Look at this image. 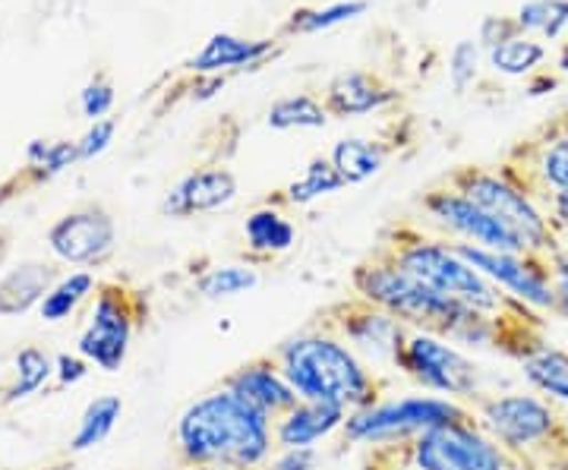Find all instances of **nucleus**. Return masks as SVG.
I'll return each instance as SVG.
<instances>
[{
  "instance_id": "1",
  "label": "nucleus",
  "mask_w": 568,
  "mask_h": 470,
  "mask_svg": "<svg viewBox=\"0 0 568 470\" xmlns=\"http://www.w3.org/2000/svg\"><path fill=\"white\" fill-rule=\"evenodd\" d=\"M275 420L253 410L224 386L186 401L174 420V451L181 468L231 464L260 470L275 454Z\"/></svg>"
},
{
  "instance_id": "2",
  "label": "nucleus",
  "mask_w": 568,
  "mask_h": 470,
  "mask_svg": "<svg viewBox=\"0 0 568 470\" xmlns=\"http://www.w3.org/2000/svg\"><path fill=\"white\" fill-rule=\"evenodd\" d=\"M275 360L297 398L335 405L347 413L373 405L386 391V379L325 319L287 335L275 348Z\"/></svg>"
},
{
  "instance_id": "3",
  "label": "nucleus",
  "mask_w": 568,
  "mask_h": 470,
  "mask_svg": "<svg viewBox=\"0 0 568 470\" xmlns=\"http://www.w3.org/2000/svg\"><path fill=\"white\" fill-rule=\"evenodd\" d=\"M383 249L405 268L407 275H414L420 285L436 290L446 300L465 304L480 313H493V316H537L530 309L511 304L499 287L489 285L487 278L467 263L458 244H452L439 234H426L420 227L402 225L388 234Z\"/></svg>"
},
{
  "instance_id": "4",
  "label": "nucleus",
  "mask_w": 568,
  "mask_h": 470,
  "mask_svg": "<svg viewBox=\"0 0 568 470\" xmlns=\"http://www.w3.org/2000/svg\"><path fill=\"white\" fill-rule=\"evenodd\" d=\"M470 413L511 464H537L566 451V413L537 391H484Z\"/></svg>"
},
{
  "instance_id": "5",
  "label": "nucleus",
  "mask_w": 568,
  "mask_h": 470,
  "mask_svg": "<svg viewBox=\"0 0 568 470\" xmlns=\"http://www.w3.org/2000/svg\"><path fill=\"white\" fill-rule=\"evenodd\" d=\"M351 297L364 300L369 307L395 316L405 328H426L439 331L448 341H455L458 328L474 313L465 304H455L439 297L436 290L420 285L414 275H407L386 249L373 253L361 266L351 272Z\"/></svg>"
},
{
  "instance_id": "6",
  "label": "nucleus",
  "mask_w": 568,
  "mask_h": 470,
  "mask_svg": "<svg viewBox=\"0 0 568 470\" xmlns=\"http://www.w3.org/2000/svg\"><path fill=\"white\" fill-rule=\"evenodd\" d=\"M470 408L443 395H429L420 389L383 391L373 405L347 413L345 439L354 449H369L373 454L405 449L417 436L446 427L452 420L467 417Z\"/></svg>"
},
{
  "instance_id": "7",
  "label": "nucleus",
  "mask_w": 568,
  "mask_h": 470,
  "mask_svg": "<svg viewBox=\"0 0 568 470\" xmlns=\"http://www.w3.org/2000/svg\"><path fill=\"white\" fill-rule=\"evenodd\" d=\"M458 193H465L470 203H477L484 212H489L503 227H508L528 253L537 256H552L562 241L559 227L552 225L547 205L540 196H534L528 186L521 184L511 171H487V167H458L446 181Z\"/></svg>"
},
{
  "instance_id": "8",
  "label": "nucleus",
  "mask_w": 568,
  "mask_h": 470,
  "mask_svg": "<svg viewBox=\"0 0 568 470\" xmlns=\"http://www.w3.org/2000/svg\"><path fill=\"white\" fill-rule=\"evenodd\" d=\"M398 376L414 389L474 405L487 389V372L470 350L458 348L439 331L410 328L398 357Z\"/></svg>"
},
{
  "instance_id": "9",
  "label": "nucleus",
  "mask_w": 568,
  "mask_h": 470,
  "mask_svg": "<svg viewBox=\"0 0 568 470\" xmlns=\"http://www.w3.org/2000/svg\"><path fill=\"white\" fill-rule=\"evenodd\" d=\"M376 464L383 470H508L511 458L467 413L417 436L405 449L376 454Z\"/></svg>"
},
{
  "instance_id": "10",
  "label": "nucleus",
  "mask_w": 568,
  "mask_h": 470,
  "mask_svg": "<svg viewBox=\"0 0 568 470\" xmlns=\"http://www.w3.org/2000/svg\"><path fill=\"white\" fill-rule=\"evenodd\" d=\"M140 290L123 285H102L92 297V307L85 316V326L77 338V354L102 372H121L130 357L136 328L142 323Z\"/></svg>"
},
{
  "instance_id": "11",
  "label": "nucleus",
  "mask_w": 568,
  "mask_h": 470,
  "mask_svg": "<svg viewBox=\"0 0 568 470\" xmlns=\"http://www.w3.org/2000/svg\"><path fill=\"white\" fill-rule=\"evenodd\" d=\"M458 249L489 285L506 294L511 304L530 309L537 316H552L556 287H552V268H549L547 256L503 253V249H480V246H458Z\"/></svg>"
},
{
  "instance_id": "12",
  "label": "nucleus",
  "mask_w": 568,
  "mask_h": 470,
  "mask_svg": "<svg viewBox=\"0 0 568 470\" xmlns=\"http://www.w3.org/2000/svg\"><path fill=\"white\" fill-rule=\"evenodd\" d=\"M426 222L436 227L439 237L458 246H480V249H503V253H528L521 241L503 227L489 212L470 203L455 186H436L420 200Z\"/></svg>"
},
{
  "instance_id": "13",
  "label": "nucleus",
  "mask_w": 568,
  "mask_h": 470,
  "mask_svg": "<svg viewBox=\"0 0 568 470\" xmlns=\"http://www.w3.org/2000/svg\"><path fill=\"white\" fill-rule=\"evenodd\" d=\"M325 323L335 328L379 376L383 372H398V357H402L410 328L402 326L395 316L369 307L357 297H347L338 307L328 309Z\"/></svg>"
},
{
  "instance_id": "14",
  "label": "nucleus",
  "mask_w": 568,
  "mask_h": 470,
  "mask_svg": "<svg viewBox=\"0 0 568 470\" xmlns=\"http://www.w3.org/2000/svg\"><path fill=\"white\" fill-rule=\"evenodd\" d=\"M114 246H118V227L102 205L73 208L48 231V249L63 266H102L111 259Z\"/></svg>"
},
{
  "instance_id": "15",
  "label": "nucleus",
  "mask_w": 568,
  "mask_h": 470,
  "mask_svg": "<svg viewBox=\"0 0 568 470\" xmlns=\"http://www.w3.org/2000/svg\"><path fill=\"white\" fill-rule=\"evenodd\" d=\"M241 184L231 167L224 164H205L183 174L178 184L164 193L162 212L168 218H193V215H212L222 212L237 200Z\"/></svg>"
},
{
  "instance_id": "16",
  "label": "nucleus",
  "mask_w": 568,
  "mask_h": 470,
  "mask_svg": "<svg viewBox=\"0 0 568 470\" xmlns=\"http://www.w3.org/2000/svg\"><path fill=\"white\" fill-rule=\"evenodd\" d=\"M222 386L227 391H234L253 410L272 417V420H278L284 410L297 405V395L291 389L282 364L275 360V354L272 357H253L237 369H231L224 376Z\"/></svg>"
},
{
  "instance_id": "17",
  "label": "nucleus",
  "mask_w": 568,
  "mask_h": 470,
  "mask_svg": "<svg viewBox=\"0 0 568 470\" xmlns=\"http://www.w3.org/2000/svg\"><path fill=\"white\" fill-rule=\"evenodd\" d=\"M347 423V410L323 401L297 398L294 408H287L275 420V449H320L332 439H342Z\"/></svg>"
},
{
  "instance_id": "18",
  "label": "nucleus",
  "mask_w": 568,
  "mask_h": 470,
  "mask_svg": "<svg viewBox=\"0 0 568 470\" xmlns=\"http://www.w3.org/2000/svg\"><path fill=\"white\" fill-rule=\"evenodd\" d=\"M515 155H521V162L511 159L503 167L511 171L534 196L547 200L552 193H568V130L549 133L544 143L521 145Z\"/></svg>"
},
{
  "instance_id": "19",
  "label": "nucleus",
  "mask_w": 568,
  "mask_h": 470,
  "mask_svg": "<svg viewBox=\"0 0 568 470\" xmlns=\"http://www.w3.org/2000/svg\"><path fill=\"white\" fill-rule=\"evenodd\" d=\"M395 99H398V92L388 82L379 80L376 73L351 70V73H342V76L328 82L323 104L328 117L347 121V117H364V114H373V111H383Z\"/></svg>"
},
{
  "instance_id": "20",
  "label": "nucleus",
  "mask_w": 568,
  "mask_h": 470,
  "mask_svg": "<svg viewBox=\"0 0 568 470\" xmlns=\"http://www.w3.org/2000/svg\"><path fill=\"white\" fill-rule=\"evenodd\" d=\"M297 225L282 203H263L250 208L244 218V246L253 263H272L297 246Z\"/></svg>"
},
{
  "instance_id": "21",
  "label": "nucleus",
  "mask_w": 568,
  "mask_h": 470,
  "mask_svg": "<svg viewBox=\"0 0 568 470\" xmlns=\"http://www.w3.org/2000/svg\"><path fill=\"white\" fill-rule=\"evenodd\" d=\"M58 278H61L58 268L41 259H26L10 272H3L0 275V319H13V316H26L39 309L44 294L54 287Z\"/></svg>"
},
{
  "instance_id": "22",
  "label": "nucleus",
  "mask_w": 568,
  "mask_h": 470,
  "mask_svg": "<svg viewBox=\"0 0 568 470\" xmlns=\"http://www.w3.org/2000/svg\"><path fill=\"white\" fill-rule=\"evenodd\" d=\"M518 372L530 391L544 395L556 408L568 413V350L549 345L547 338L518 360Z\"/></svg>"
},
{
  "instance_id": "23",
  "label": "nucleus",
  "mask_w": 568,
  "mask_h": 470,
  "mask_svg": "<svg viewBox=\"0 0 568 470\" xmlns=\"http://www.w3.org/2000/svg\"><path fill=\"white\" fill-rule=\"evenodd\" d=\"M272 51H275L272 39H237V35L219 32L205 41L203 51L190 61V70L196 76H219V73L234 70V67H253V63L268 58Z\"/></svg>"
},
{
  "instance_id": "24",
  "label": "nucleus",
  "mask_w": 568,
  "mask_h": 470,
  "mask_svg": "<svg viewBox=\"0 0 568 470\" xmlns=\"http://www.w3.org/2000/svg\"><path fill=\"white\" fill-rule=\"evenodd\" d=\"M260 282H263L260 263H253V259L212 263L193 275V294L205 304H227V300H237L250 290H256Z\"/></svg>"
},
{
  "instance_id": "25",
  "label": "nucleus",
  "mask_w": 568,
  "mask_h": 470,
  "mask_svg": "<svg viewBox=\"0 0 568 470\" xmlns=\"http://www.w3.org/2000/svg\"><path fill=\"white\" fill-rule=\"evenodd\" d=\"M388 149L383 140H364V136H345L332 145L328 162L335 164V171L342 174L345 186H361L373 181L376 174H383L388 164Z\"/></svg>"
},
{
  "instance_id": "26",
  "label": "nucleus",
  "mask_w": 568,
  "mask_h": 470,
  "mask_svg": "<svg viewBox=\"0 0 568 470\" xmlns=\"http://www.w3.org/2000/svg\"><path fill=\"white\" fill-rule=\"evenodd\" d=\"M99 278L89 272V268H73V272H67L61 275L54 287L44 294V300H41L39 316L44 323H63V319H70V316H77L95 294H99Z\"/></svg>"
},
{
  "instance_id": "27",
  "label": "nucleus",
  "mask_w": 568,
  "mask_h": 470,
  "mask_svg": "<svg viewBox=\"0 0 568 470\" xmlns=\"http://www.w3.org/2000/svg\"><path fill=\"white\" fill-rule=\"evenodd\" d=\"M121 417V395H99V398H92V401L85 405V410L80 413V420H77V430H73V439H70V449L89 451L95 449V446H102L104 439L118 430Z\"/></svg>"
},
{
  "instance_id": "28",
  "label": "nucleus",
  "mask_w": 568,
  "mask_h": 470,
  "mask_svg": "<svg viewBox=\"0 0 568 470\" xmlns=\"http://www.w3.org/2000/svg\"><path fill=\"white\" fill-rule=\"evenodd\" d=\"M51 379H54V357L48 350L36 348V345L20 348L13 357V382L3 391V401L22 405L32 395H39Z\"/></svg>"
},
{
  "instance_id": "29",
  "label": "nucleus",
  "mask_w": 568,
  "mask_h": 470,
  "mask_svg": "<svg viewBox=\"0 0 568 470\" xmlns=\"http://www.w3.org/2000/svg\"><path fill=\"white\" fill-rule=\"evenodd\" d=\"M338 190H345V181L335 171V164L328 162V159H313L297 181H291V184L284 186L282 203L294 205V208H304V205H313L316 200L332 196Z\"/></svg>"
},
{
  "instance_id": "30",
  "label": "nucleus",
  "mask_w": 568,
  "mask_h": 470,
  "mask_svg": "<svg viewBox=\"0 0 568 470\" xmlns=\"http://www.w3.org/2000/svg\"><path fill=\"white\" fill-rule=\"evenodd\" d=\"M265 123L272 130H323L328 123V111L320 99L313 95H287L268 108Z\"/></svg>"
},
{
  "instance_id": "31",
  "label": "nucleus",
  "mask_w": 568,
  "mask_h": 470,
  "mask_svg": "<svg viewBox=\"0 0 568 470\" xmlns=\"http://www.w3.org/2000/svg\"><path fill=\"white\" fill-rule=\"evenodd\" d=\"M366 0H342V3H332V7H320V10H297L287 25H284V35H313V32H323L332 29L338 22L357 20L366 13Z\"/></svg>"
},
{
  "instance_id": "32",
  "label": "nucleus",
  "mask_w": 568,
  "mask_h": 470,
  "mask_svg": "<svg viewBox=\"0 0 568 470\" xmlns=\"http://www.w3.org/2000/svg\"><path fill=\"white\" fill-rule=\"evenodd\" d=\"M544 58H547V48H544L540 41L525 39V35L489 48V67H493L496 73H506V76H525V73H530Z\"/></svg>"
},
{
  "instance_id": "33",
  "label": "nucleus",
  "mask_w": 568,
  "mask_h": 470,
  "mask_svg": "<svg viewBox=\"0 0 568 470\" xmlns=\"http://www.w3.org/2000/svg\"><path fill=\"white\" fill-rule=\"evenodd\" d=\"M521 32H544L547 39H559L568 25V0H528L518 10Z\"/></svg>"
},
{
  "instance_id": "34",
  "label": "nucleus",
  "mask_w": 568,
  "mask_h": 470,
  "mask_svg": "<svg viewBox=\"0 0 568 470\" xmlns=\"http://www.w3.org/2000/svg\"><path fill=\"white\" fill-rule=\"evenodd\" d=\"M477 67H480V44L477 41H458L452 58H448V80L455 92H467V85L477 80Z\"/></svg>"
},
{
  "instance_id": "35",
  "label": "nucleus",
  "mask_w": 568,
  "mask_h": 470,
  "mask_svg": "<svg viewBox=\"0 0 568 470\" xmlns=\"http://www.w3.org/2000/svg\"><path fill=\"white\" fill-rule=\"evenodd\" d=\"M80 104H82V114H85L89 121L92 123L104 121V114L114 108V85L104 80V76H95V80L82 89Z\"/></svg>"
},
{
  "instance_id": "36",
  "label": "nucleus",
  "mask_w": 568,
  "mask_h": 470,
  "mask_svg": "<svg viewBox=\"0 0 568 470\" xmlns=\"http://www.w3.org/2000/svg\"><path fill=\"white\" fill-rule=\"evenodd\" d=\"M323 451L320 449H275V454L260 470H320Z\"/></svg>"
},
{
  "instance_id": "37",
  "label": "nucleus",
  "mask_w": 568,
  "mask_h": 470,
  "mask_svg": "<svg viewBox=\"0 0 568 470\" xmlns=\"http://www.w3.org/2000/svg\"><path fill=\"white\" fill-rule=\"evenodd\" d=\"M549 268H552V287H556V309L552 316L568 319V246L562 244L552 256H549Z\"/></svg>"
},
{
  "instance_id": "38",
  "label": "nucleus",
  "mask_w": 568,
  "mask_h": 470,
  "mask_svg": "<svg viewBox=\"0 0 568 470\" xmlns=\"http://www.w3.org/2000/svg\"><path fill=\"white\" fill-rule=\"evenodd\" d=\"M114 130H118V121H111V117L92 123V126L85 130V136L77 143L80 145V159H95V155H102L104 149L111 145V140H114Z\"/></svg>"
},
{
  "instance_id": "39",
  "label": "nucleus",
  "mask_w": 568,
  "mask_h": 470,
  "mask_svg": "<svg viewBox=\"0 0 568 470\" xmlns=\"http://www.w3.org/2000/svg\"><path fill=\"white\" fill-rule=\"evenodd\" d=\"M89 369H92V364L82 354H58L54 357V379H58V386H63V389L80 386L82 379L89 376Z\"/></svg>"
},
{
  "instance_id": "40",
  "label": "nucleus",
  "mask_w": 568,
  "mask_h": 470,
  "mask_svg": "<svg viewBox=\"0 0 568 470\" xmlns=\"http://www.w3.org/2000/svg\"><path fill=\"white\" fill-rule=\"evenodd\" d=\"M518 35H525L518 20H506V17H487L484 25H480V41H484L487 48H496V44L518 39Z\"/></svg>"
},
{
  "instance_id": "41",
  "label": "nucleus",
  "mask_w": 568,
  "mask_h": 470,
  "mask_svg": "<svg viewBox=\"0 0 568 470\" xmlns=\"http://www.w3.org/2000/svg\"><path fill=\"white\" fill-rule=\"evenodd\" d=\"M7 256H10V237H7V231H0V268L7 263Z\"/></svg>"
},
{
  "instance_id": "42",
  "label": "nucleus",
  "mask_w": 568,
  "mask_h": 470,
  "mask_svg": "<svg viewBox=\"0 0 568 470\" xmlns=\"http://www.w3.org/2000/svg\"><path fill=\"white\" fill-rule=\"evenodd\" d=\"M183 470H241V468H231V464H203V468H183Z\"/></svg>"
},
{
  "instance_id": "43",
  "label": "nucleus",
  "mask_w": 568,
  "mask_h": 470,
  "mask_svg": "<svg viewBox=\"0 0 568 470\" xmlns=\"http://www.w3.org/2000/svg\"><path fill=\"white\" fill-rule=\"evenodd\" d=\"M566 458H568V413H566Z\"/></svg>"
},
{
  "instance_id": "44",
  "label": "nucleus",
  "mask_w": 568,
  "mask_h": 470,
  "mask_svg": "<svg viewBox=\"0 0 568 470\" xmlns=\"http://www.w3.org/2000/svg\"><path fill=\"white\" fill-rule=\"evenodd\" d=\"M508 470H530V468H525V464H511V468Z\"/></svg>"
}]
</instances>
